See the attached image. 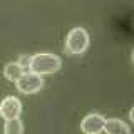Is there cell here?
Returning <instances> with one entry per match:
<instances>
[{
    "mask_svg": "<svg viewBox=\"0 0 134 134\" xmlns=\"http://www.w3.org/2000/svg\"><path fill=\"white\" fill-rule=\"evenodd\" d=\"M62 60L60 57L55 55V54H50V52H39V54H34L30 57V72L34 74H39V75H47V74H54L60 69Z\"/></svg>",
    "mask_w": 134,
    "mask_h": 134,
    "instance_id": "cell-1",
    "label": "cell"
},
{
    "mask_svg": "<svg viewBox=\"0 0 134 134\" xmlns=\"http://www.w3.org/2000/svg\"><path fill=\"white\" fill-rule=\"evenodd\" d=\"M89 47V34L84 27H74L70 29L65 37V50L72 55H79V54L86 52Z\"/></svg>",
    "mask_w": 134,
    "mask_h": 134,
    "instance_id": "cell-2",
    "label": "cell"
},
{
    "mask_svg": "<svg viewBox=\"0 0 134 134\" xmlns=\"http://www.w3.org/2000/svg\"><path fill=\"white\" fill-rule=\"evenodd\" d=\"M17 89L24 94H34V92H39L44 87V79L39 74L34 72H24L19 79L15 81Z\"/></svg>",
    "mask_w": 134,
    "mask_h": 134,
    "instance_id": "cell-3",
    "label": "cell"
},
{
    "mask_svg": "<svg viewBox=\"0 0 134 134\" xmlns=\"http://www.w3.org/2000/svg\"><path fill=\"white\" fill-rule=\"evenodd\" d=\"M104 124H106V117L97 112H91L82 119L81 131L84 134H100L104 131Z\"/></svg>",
    "mask_w": 134,
    "mask_h": 134,
    "instance_id": "cell-4",
    "label": "cell"
},
{
    "mask_svg": "<svg viewBox=\"0 0 134 134\" xmlns=\"http://www.w3.org/2000/svg\"><path fill=\"white\" fill-rule=\"evenodd\" d=\"M20 112H22V102H20L17 97L8 96V97L2 99V102H0V116H2L3 119L19 117Z\"/></svg>",
    "mask_w": 134,
    "mask_h": 134,
    "instance_id": "cell-5",
    "label": "cell"
},
{
    "mask_svg": "<svg viewBox=\"0 0 134 134\" xmlns=\"http://www.w3.org/2000/svg\"><path fill=\"white\" fill-rule=\"evenodd\" d=\"M104 132L106 134H131V127L124 121L117 119V117H112V119H106Z\"/></svg>",
    "mask_w": 134,
    "mask_h": 134,
    "instance_id": "cell-6",
    "label": "cell"
},
{
    "mask_svg": "<svg viewBox=\"0 0 134 134\" xmlns=\"http://www.w3.org/2000/svg\"><path fill=\"white\" fill-rule=\"evenodd\" d=\"M22 74H24V69L17 64V60L8 62V64H5V67H3V75H5V79H8V81H12V82H15Z\"/></svg>",
    "mask_w": 134,
    "mask_h": 134,
    "instance_id": "cell-7",
    "label": "cell"
},
{
    "mask_svg": "<svg viewBox=\"0 0 134 134\" xmlns=\"http://www.w3.org/2000/svg\"><path fill=\"white\" fill-rule=\"evenodd\" d=\"M3 134H24V122L19 119V117H14V119H5Z\"/></svg>",
    "mask_w": 134,
    "mask_h": 134,
    "instance_id": "cell-8",
    "label": "cell"
},
{
    "mask_svg": "<svg viewBox=\"0 0 134 134\" xmlns=\"http://www.w3.org/2000/svg\"><path fill=\"white\" fill-rule=\"evenodd\" d=\"M30 57H32V55H20V57H19V60H17V64L22 67L24 70H27V69H29V65H30Z\"/></svg>",
    "mask_w": 134,
    "mask_h": 134,
    "instance_id": "cell-9",
    "label": "cell"
}]
</instances>
